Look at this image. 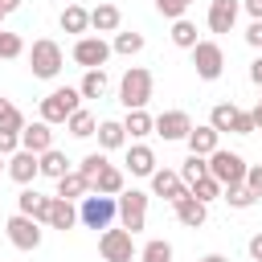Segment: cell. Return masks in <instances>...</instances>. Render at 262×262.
Instances as JSON below:
<instances>
[{
	"label": "cell",
	"mask_w": 262,
	"mask_h": 262,
	"mask_svg": "<svg viewBox=\"0 0 262 262\" xmlns=\"http://www.w3.org/2000/svg\"><path fill=\"white\" fill-rule=\"evenodd\" d=\"M4 172H8L16 184H25V188H29V184L41 176V168H37V156H33V151H25V147L8 156V168H4Z\"/></svg>",
	"instance_id": "5bb4252c"
},
{
	"label": "cell",
	"mask_w": 262,
	"mask_h": 262,
	"mask_svg": "<svg viewBox=\"0 0 262 262\" xmlns=\"http://www.w3.org/2000/svg\"><path fill=\"white\" fill-rule=\"evenodd\" d=\"M94 135H98V151H115V147H123V143H127V131H123V123H119V119H102Z\"/></svg>",
	"instance_id": "7402d4cb"
},
{
	"label": "cell",
	"mask_w": 262,
	"mask_h": 262,
	"mask_svg": "<svg viewBox=\"0 0 262 262\" xmlns=\"http://www.w3.org/2000/svg\"><path fill=\"white\" fill-rule=\"evenodd\" d=\"M188 4H192V0H156V12L168 16V20H180V16L188 12Z\"/></svg>",
	"instance_id": "ab89813d"
},
{
	"label": "cell",
	"mask_w": 262,
	"mask_h": 262,
	"mask_svg": "<svg viewBox=\"0 0 262 262\" xmlns=\"http://www.w3.org/2000/svg\"><path fill=\"white\" fill-rule=\"evenodd\" d=\"M4 168H8V160H4V156H0V172H4Z\"/></svg>",
	"instance_id": "f907efd6"
},
{
	"label": "cell",
	"mask_w": 262,
	"mask_h": 262,
	"mask_svg": "<svg viewBox=\"0 0 262 262\" xmlns=\"http://www.w3.org/2000/svg\"><path fill=\"white\" fill-rule=\"evenodd\" d=\"M151 115L147 111H127V119H123V131L131 135V139H143V135H151Z\"/></svg>",
	"instance_id": "4dcf8cb0"
},
{
	"label": "cell",
	"mask_w": 262,
	"mask_h": 262,
	"mask_svg": "<svg viewBox=\"0 0 262 262\" xmlns=\"http://www.w3.org/2000/svg\"><path fill=\"white\" fill-rule=\"evenodd\" d=\"M98 254H102V262H131L139 250H135V237L119 225V229H102L98 233Z\"/></svg>",
	"instance_id": "ba28073f"
},
{
	"label": "cell",
	"mask_w": 262,
	"mask_h": 262,
	"mask_svg": "<svg viewBox=\"0 0 262 262\" xmlns=\"http://www.w3.org/2000/svg\"><path fill=\"white\" fill-rule=\"evenodd\" d=\"M242 8L250 12V20H262V0H242Z\"/></svg>",
	"instance_id": "f6af8a7d"
},
{
	"label": "cell",
	"mask_w": 262,
	"mask_h": 262,
	"mask_svg": "<svg viewBox=\"0 0 262 262\" xmlns=\"http://www.w3.org/2000/svg\"><path fill=\"white\" fill-rule=\"evenodd\" d=\"M20 147L33 151V156L49 151V147H53V127L41 123V119H37V123H25V127H20Z\"/></svg>",
	"instance_id": "4fadbf2b"
},
{
	"label": "cell",
	"mask_w": 262,
	"mask_h": 262,
	"mask_svg": "<svg viewBox=\"0 0 262 262\" xmlns=\"http://www.w3.org/2000/svg\"><path fill=\"white\" fill-rule=\"evenodd\" d=\"M209 160V176L221 184V188H233V184H246V160L237 156V151H225V147H217L213 156H205Z\"/></svg>",
	"instance_id": "5b68a950"
},
{
	"label": "cell",
	"mask_w": 262,
	"mask_h": 262,
	"mask_svg": "<svg viewBox=\"0 0 262 262\" xmlns=\"http://www.w3.org/2000/svg\"><path fill=\"white\" fill-rule=\"evenodd\" d=\"M258 106H262V98H258Z\"/></svg>",
	"instance_id": "db71d44e"
},
{
	"label": "cell",
	"mask_w": 262,
	"mask_h": 262,
	"mask_svg": "<svg viewBox=\"0 0 262 262\" xmlns=\"http://www.w3.org/2000/svg\"><path fill=\"white\" fill-rule=\"evenodd\" d=\"M4 233H8V242H12L16 250H37V246H41V221H33V217H25V213L8 217V221H4Z\"/></svg>",
	"instance_id": "9c48e42d"
},
{
	"label": "cell",
	"mask_w": 262,
	"mask_h": 262,
	"mask_svg": "<svg viewBox=\"0 0 262 262\" xmlns=\"http://www.w3.org/2000/svg\"><path fill=\"white\" fill-rule=\"evenodd\" d=\"M20 53H25V41H20L16 33H4V29H0V57L12 61V57H20Z\"/></svg>",
	"instance_id": "f35d334b"
},
{
	"label": "cell",
	"mask_w": 262,
	"mask_h": 262,
	"mask_svg": "<svg viewBox=\"0 0 262 262\" xmlns=\"http://www.w3.org/2000/svg\"><path fill=\"white\" fill-rule=\"evenodd\" d=\"M246 250H250V258H254V262H262V233H254Z\"/></svg>",
	"instance_id": "bcb514c9"
},
{
	"label": "cell",
	"mask_w": 262,
	"mask_h": 262,
	"mask_svg": "<svg viewBox=\"0 0 262 262\" xmlns=\"http://www.w3.org/2000/svg\"><path fill=\"white\" fill-rule=\"evenodd\" d=\"M86 192H90V184H86L78 172H66V176L57 180V192H53V196H61V201H82Z\"/></svg>",
	"instance_id": "83f0119b"
},
{
	"label": "cell",
	"mask_w": 262,
	"mask_h": 262,
	"mask_svg": "<svg viewBox=\"0 0 262 262\" xmlns=\"http://www.w3.org/2000/svg\"><path fill=\"white\" fill-rule=\"evenodd\" d=\"M106 86H111V82H106V70H86V78L78 82V94H82V98H102Z\"/></svg>",
	"instance_id": "f1b7e54d"
},
{
	"label": "cell",
	"mask_w": 262,
	"mask_h": 262,
	"mask_svg": "<svg viewBox=\"0 0 262 262\" xmlns=\"http://www.w3.org/2000/svg\"><path fill=\"white\" fill-rule=\"evenodd\" d=\"M237 115H242V111H237L233 102H217V106L209 111V127H213L217 135H221V131H237Z\"/></svg>",
	"instance_id": "d4e9b609"
},
{
	"label": "cell",
	"mask_w": 262,
	"mask_h": 262,
	"mask_svg": "<svg viewBox=\"0 0 262 262\" xmlns=\"http://www.w3.org/2000/svg\"><path fill=\"white\" fill-rule=\"evenodd\" d=\"M221 201H229V209H254L258 196L246 188V184H233V188H221Z\"/></svg>",
	"instance_id": "e575fe53"
},
{
	"label": "cell",
	"mask_w": 262,
	"mask_h": 262,
	"mask_svg": "<svg viewBox=\"0 0 262 262\" xmlns=\"http://www.w3.org/2000/svg\"><path fill=\"white\" fill-rule=\"evenodd\" d=\"M250 123H254V131H262V106H254V111H250Z\"/></svg>",
	"instance_id": "c3c4849f"
},
{
	"label": "cell",
	"mask_w": 262,
	"mask_h": 262,
	"mask_svg": "<svg viewBox=\"0 0 262 262\" xmlns=\"http://www.w3.org/2000/svg\"><path fill=\"white\" fill-rule=\"evenodd\" d=\"M37 168H41V176H49V180H61L66 172H74L70 160H66V151H57V147L41 151V156H37Z\"/></svg>",
	"instance_id": "603a6c76"
},
{
	"label": "cell",
	"mask_w": 262,
	"mask_h": 262,
	"mask_svg": "<svg viewBox=\"0 0 262 262\" xmlns=\"http://www.w3.org/2000/svg\"><path fill=\"white\" fill-rule=\"evenodd\" d=\"M70 4H82V0H70Z\"/></svg>",
	"instance_id": "f5cc1de1"
},
{
	"label": "cell",
	"mask_w": 262,
	"mask_h": 262,
	"mask_svg": "<svg viewBox=\"0 0 262 262\" xmlns=\"http://www.w3.org/2000/svg\"><path fill=\"white\" fill-rule=\"evenodd\" d=\"M188 192H192V196H196L201 205H209V201H217V196H221V184H217L213 176H201V180H196V184H192Z\"/></svg>",
	"instance_id": "74e56055"
},
{
	"label": "cell",
	"mask_w": 262,
	"mask_h": 262,
	"mask_svg": "<svg viewBox=\"0 0 262 262\" xmlns=\"http://www.w3.org/2000/svg\"><path fill=\"white\" fill-rule=\"evenodd\" d=\"M147 180H151V192H156V196H164L168 205H172V201H180V196L188 192V188H184V180H180V172H168V168H156Z\"/></svg>",
	"instance_id": "9a60e30c"
},
{
	"label": "cell",
	"mask_w": 262,
	"mask_h": 262,
	"mask_svg": "<svg viewBox=\"0 0 262 262\" xmlns=\"http://www.w3.org/2000/svg\"><path fill=\"white\" fill-rule=\"evenodd\" d=\"M201 37H196V25L188 20V16H180V20H172V45L176 49H192Z\"/></svg>",
	"instance_id": "f546056e"
},
{
	"label": "cell",
	"mask_w": 262,
	"mask_h": 262,
	"mask_svg": "<svg viewBox=\"0 0 262 262\" xmlns=\"http://www.w3.org/2000/svg\"><path fill=\"white\" fill-rule=\"evenodd\" d=\"M12 151H20V135L16 131H0V156H12Z\"/></svg>",
	"instance_id": "b9f144b4"
},
{
	"label": "cell",
	"mask_w": 262,
	"mask_h": 262,
	"mask_svg": "<svg viewBox=\"0 0 262 262\" xmlns=\"http://www.w3.org/2000/svg\"><path fill=\"white\" fill-rule=\"evenodd\" d=\"M201 262H229V258H225V254H205Z\"/></svg>",
	"instance_id": "681fc988"
},
{
	"label": "cell",
	"mask_w": 262,
	"mask_h": 262,
	"mask_svg": "<svg viewBox=\"0 0 262 262\" xmlns=\"http://www.w3.org/2000/svg\"><path fill=\"white\" fill-rule=\"evenodd\" d=\"M246 188H250L254 196H262V164H250V168H246Z\"/></svg>",
	"instance_id": "60d3db41"
},
{
	"label": "cell",
	"mask_w": 262,
	"mask_h": 262,
	"mask_svg": "<svg viewBox=\"0 0 262 262\" xmlns=\"http://www.w3.org/2000/svg\"><path fill=\"white\" fill-rule=\"evenodd\" d=\"M246 45L262 49V20H250V29H246Z\"/></svg>",
	"instance_id": "7bdbcfd3"
},
{
	"label": "cell",
	"mask_w": 262,
	"mask_h": 262,
	"mask_svg": "<svg viewBox=\"0 0 262 262\" xmlns=\"http://www.w3.org/2000/svg\"><path fill=\"white\" fill-rule=\"evenodd\" d=\"M123 184H127V176H123V168H115V164H106V168L98 172V180L90 184V192H102V196H119V192H123Z\"/></svg>",
	"instance_id": "cb8c5ba5"
},
{
	"label": "cell",
	"mask_w": 262,
	"mask_h": 262,
	"mask_svg": "<svg viewBox=\"0 0 262 262\" xmlns=\"http://www.w3.org/2000/svg\"><path fill=\"white\" fill-rule=\"evenodd\" d=\"M45 225L49 229H74L78 225V209H74V201H61V196H53L49 201V217H45Z\"/></svg>",
	"instance_id": "ffe728a7"
},
{
	"label": "cell",
	"mask_w": 262,
	"mask_h": 262,
	"mask_svg": "<svg viewBox=\"0 0 262 262\" xmlns=\"http://www.w3.org/2000/svg\"><path fill=\"white\" fill-rule=\"evenodd\" d=\"M49 201H53V196H45V192H37V188H20L16 209H20L25 217H33V221H45V217H49Z\"/></svg>",
	"instance_id": "d6986e66"
},
{
	"label": "cell",
	"mask_w": 262,
	"mask_h": 262,
	"mask_svg": "<svg viewBox=\"0 0 262 262\" xmlns=\"http://www.w3.org/2000/svg\"><path fill=\"white\" fill-rule=\"evenodd\" d=\"M20 127H25V115H20L8 98H0V131H16V135H20Z\"/></svg>",
	"instance_id": "8d00e7d4"
},
{
	"label": "cell",
	"mask_w": 262,
	"mask_h": 262,
	"mask_svg": "<svg viewBox=\"0 0 262 262\" xmlns=\"http://www.w3.org/2000/svg\"><path fill=\"white\" fill-rule=\"evenodd\" d=\"M61 29L86 37V29H90V12H86L82 4H66V8H61Z\"/></svg>",
	"instance_id": "4316f807"
},
{
	"label": "cell",
	"mask_w": 262,
	"mask_h": 262,
	"mask_svg": "<svg viewBox=\"0 0 262 262\" xmlns=\"http://www.w3.org/2000/svg\"><path fill=\"white\" fill-rule=\"evenodd\" d=\"M143 49V33H115L111 41V53H123V57H135Z\"/></svg>",
	"instance_id": "d6a6232c"
},
{
	"label": "cell",
	"mask_w": 262,
	"mask_h": 262,
	"mask_svg": "<svg viewBox=\"0 0 262 262\" xmlns=\"http://www.w3.org/2000/svg\"><path fill=\"white\" fill-rule=\"evenodd\" d=\"M250 82H254V86H262V57H254V61H250Z\"/></svg>",
	"instance_id": "7dc6e473"
},
{
	"label": "cell",
	"mask_w": 262,
	"mask_h": 262,
	"mask_svg": "<svg viewBox=\"0 0 262 262\" xmlns=\"http://www.w3.org/2000/svg\"><path fill=\"white\" fill-rule=\"evenodd\" d=\"M237 12H242V0H209V33H233L237 25Z\"/></svg>",
	"instance_id": "7c38bea8"
},
{
	"label": "cell",
	"mask_w": 262,
	"mask_h": 262,
	"mask_svg": "<svg viewBox=\"0 0 262 262\" xmlns=\"http://www.w3.org/2000/svg\"><path fill=\"white\" fill-rule=\"evenodd\" d=\"M151 86H156L151 70L131 66V70L123 74V82H119V102H123L127 111H143V106L151 102Z\"/></svg>",
	"instance_id": "6da1fadb"
},
{
	"label": "cell",
	"mask_w": 262,
	"mask_h": 262,
	"mask_svg": "<svg viewBox=\"0 0 262 262\" xmlns=\"http://www.w3.org/2000/svg\"><path fill=\"white\" fill-rule=\"evenodd\" d=\"M119 217V201L115 196H102V192H86L82 205H78V221L86 229H111V221Z\"/></svg>",
	"instance_id": "277c9868"
},
{
	"label": "cell",
	"mask_w": 262,
	"mask_h": 262,
	"mask_svg": "<svg viewBox=\"0 0 262 262\" xmlns=\"http://www.w3.org/2000/svg\"><path fill=\"white\" fill-rule=\"evenodd\" d=\"M61 66H66V53H61L57 41H49V37L33 41V49H29V70H33V78L49 82V78L61 74Z\"/></svg>",
	"instance_id": "7a4b0ae2"
},
{
	"label": "cell",
	"mask_w": 262,
	"mask_h": 262,
	"mask_svg": "<svg viewBox=\"0 0 262 262\" xmlns=\"http://www.w3.org/2000/svg\"><path fill=\"white\" fill-rule=\"evenodd\" d=\"M123 164H127V172H131V176H151V172H156V151H151L147 143H131Z\"/></svg>",
	"instance_id": "ac0fdd59"
},
{
	"label": "cell",
	"mask_w": 262,
	"mask_h": 262,
	"mask_svg": "<svg viewBox=\"0 0 262 262\" xmlns=\"http://www.w3.org/2000/svg\"><path fill=\"white\" fill-rule=\"evenodd\" d=\"M78 106H82L78 86H57V90H49V94L41 98V123L57 127V123H66V119H70Z\"/></svg>",
	"instance_id": "3957f363"
},
{
	"label": "cell",
	"mask_w": 262,
	"mask_h": 262,
	"mask_svg": "<svg viewBox=\"0 0 262 262\" xmlns=\"http://www.w3.org/2000/svg\"><path fill=\"white\" fill-rule=\"evenodd\" d=\"M4 16H8V12H4V8H0V20H4Z\"/></svg>",
	"instance_id": "816d5d0a"
},
{
	"label": "cell",
	"mask_w": 262,
	"mask_h": 262,
	"mask_svg": "<svg viewBox=\"0 0 262 262\" xmlns=\"http://www.w3.org/2000/svg\"><path fill=\"white\" fill-rule=\"evenodd\" d=\"M172 209H176V221H180V225H188V229H196V225H205V221H209V205H201L192 192H184L180 201H172Z\"/></svg>",
	"instance_id": "2e32d148"
},
{
	"label": "cell",
	"mask_w": 262,
	"mask_h": 262,
	"mask_svg": "<svg viewBox=\"0 0 262 262\" xmlns=\"http://www.w3.org/2000/svg\"><path fill=\"white\" fill-rule=\"evenodd\" d=\"M184 143H188V151H192V156H213V151L221 147V135H217L209 123H196V127L188 131V139H184Z\"/></svg>",
	"instance_id": "e0dca14e"
},
{
	"label": "cell",
	"mask_w": 262,
	"mask_h": 262,
	"mask_svg": "<svg viewBox=\"0 0 262 262\" xmlns=\"http://www.w3.org/2000/svg\"><path fill=\"white\" fill-rule=\"evenodd\" d=\"M119 25H123V12H119L115 4L90 8V29H94V33H119Z\"/></svg>",
	"instance_id": "44dd1931"
},
{
	"label": "cell",
	"mask_w": 262,
	"mask_h": 262,
	"mask_svg": "<svg viewBox=\"0 0 262 262\" xmlns=\"http://www.w3.org/2000/svg\"><path fill=\"white\" fill-rule=\"evenodd\" d=\"M106 57H111V45H106L102 37H78V41H74V61H78L82 70H102Z\"/></svg>",
	"instance_id": "30bf717a"
},
{
	"label": "cell",
	"mask_w": 262,
	"mask_h": 262,
	"mask_svg": "<svg viewBox=\"0 0 262 262\" xmlns=\"http://www.w3.org/2000/svg\"><path fill=\"white\" fill-rule=\"evenodd\" d=\"M201 176H209V160L205 156H192L188 151V160H184V168H180V180H184V188H192Z\"/></svg>",
	"instance_id": "1f68e13d"
},
{
	"label": "cell",
	"mask_w": 262,
	"mask_h": 262,
	"mask_svg": "<svg viewBox=\"0 0 262 262\" xmlns=\"http://www.w3.org/2000/svg\"><path fill=\"white\" fill-rule=\"evenodd\" d=\"M115 201H119V225L135 237V233L147 225V192H143V188H131V192L123 188Z\"/></svg>",
	"instance_id": "8992f818"
},
{
	"label": "cell",
	"mask_w": 262,
	"mask_h": 262,
	"mask_svg": "<svg viewBox=\"0 0 262 262\" xmlns=\"http://www.w3.org/2000/svg\"><path fill=\"white\" fill-rule=\"evenodd\" d=\"M151 131H156V135H164V143H172V139H188L192 119H188V111H164V115H156Z\"/></svg>",
	"instance_id": "8fae6325"
},
{
	"label": "cell",
	"mask_w": 262,
	"mask_h": 262,
	"mask_svg": "<svg viewBox=\"0 0 262 262\" xmlns=\"http://www.w3.org/2000/svg\"><path fill=\"white\" fill-rule=\"evenodd\" d=\"M188 53H192L196 78H205V82H217V78H221V70H225V49H221L217 41H196Z\"/></svg>",
	"instance_id": "52a82bcc"
},
{
	"label": "cell",
	"mask_w": 262,
	"mask_h": 262,
	"mask_svg": "<svg viewBox=\"0 0 262 262\" xmlns=\"http://www.w3.org/2000/svg\"><path fill=\"white\" fill-rule=\"evenodd\" d=\"M102 168H106V151H90V156H82V164H78V176H82L86 184H94Z\"/></svg>",
	"instance_id": "836d02e7"
},
{
	"label": "cell",
	"mask_w": 262,
	"mask_h": 262,
	"mask_svg": "<svg viewBox=\"0 0 262 262\" xmlns=\"http://www.w3.org/2000/svg\"><path fill=\"white\" fill-rule=\"evenodd\" d=\"M233 135H254V123H250V111H242L237 115V131Z\"/></svg>",
	"instance_id": "ee69618b"
},
{
	"label": "cell",
	"mask_w": 262,
	"mask_h": 262,
	"mask_svg": "<svg viewBox=\"0 0 262 262\" xmlns=\"http://www.w3.org/2000/svg\"><path fill=\"white\" fill-rule=\"evenodd\" d=\"M66 131H70L74 139H90V135L98 131V119H94V115H90L86 106H78V111H74V115L66 119Z\"/></svg>",
	"instance_id": "484cf974"
},
{
	"label": "cell",
	"mask_w": 262,
	"mask_h": 262,
	"mask_svg": "<svg viewBox=\"0 0 262 262\" xmlns=\"http://www.w3.org/2000/svg\"><path fill=\"white\" fill-rule=\"evenodd\" d=\"M139 262H172V242H164V237H151V242L139 250Z\"/></svg>",
	"instance_id": "d590c367"
}]
</instances>
